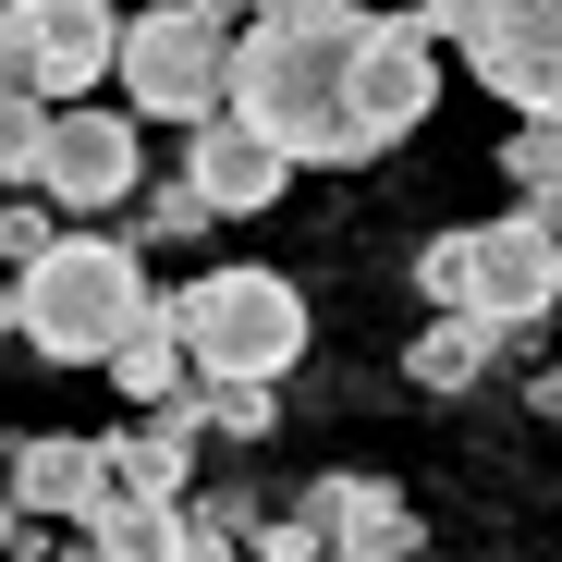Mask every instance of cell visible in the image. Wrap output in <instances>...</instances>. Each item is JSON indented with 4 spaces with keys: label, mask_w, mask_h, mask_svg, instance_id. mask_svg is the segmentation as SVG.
Here are the masks:
<instances>
[{
    "label": "cell",
    "mask_w": 562,
    "mask_h": 562,
    "mask_svg": "<svg viewBox=\"0 0 562 562\" xmlns=\"http://www.w3.org/2000/svg\"><path fill=\"white\" fill-rule=\"evenodd\" d=\"M233 111L269 123L306 171H355L404 147L440 111V37L428 13H367V0H269L233 37Z\"/></svg>",
    "instance_id": "cell-1"
},
{
    "label": "cell",
    "mask_w": 562,
    "mask_h": 562,
    "mask_svg": "<svg viewBox=\"0 0 562 562\" xmlns=\"http://www.w3.org/2000/svg\"><path fill=\"white\" fill-rule=\"evenodd\" d=\"M135 318H159L135 233H61L37 269H13V330H25L49 367H111Z\"/></svg>",
    "instance_id": "cell-2"
},
{
    "label": "cell",
    "mask_w": 562,
    "mask_h": 562,
    "mask_svg": "<svg viewBox=\"0 0 562 562\" xmlns=\"http://www.w3.org/2000/svg\"><path fill=\"white\" fill-rule=\"evenodd\" d=\"M171 318H183L196 380H281L306 355V294L281 269H209V281L171 294Z\"/></svg>",
    "instance_id": "cell-3"
},
{
    "label": "cell",
    "mask_w": 562,
    "mask_h": 562,
    "mask_svg": "<svg viewBox=\"0 0 562 562\" xmlns=\"http://www.w3.org/2000/svg\"><path fill=\"white\" fill-rule=\"evenodd\" d=\"M416 13L440 49H464V74L502 111L562 123V0H416Z\"/></svg>",
    "instance_id": "cell-4"
},
{
    "label": "cell",
    "mask_w": 562,
    "mask_h": 562,
    "mask_svg": "<svg viewBox=\"0 0 562 562\" xmlns=\"http://www.w3.org/2000/svg\"><path fill=\"white\" fill-rule=\"evenodd\" d=\"M233 37L221 13H196V0H159V13L123 25V111L135 123H209L233 111Z\"/></svg>",
    "instance_id": "cell-5"
},
{
    "label": "cell",
    "mask_w": 562,
    "mask_h": 562,
    "mask_svg": "<svg viewBox=\"0 0 562 562\" xmlns=\"http://www.w3.org/2000/svg\"><path fill=\"white\" fill-rule=\"evenodd\" d=\"M135 183H147V135H135V111H86V99H61L49 159H37V196H49V209H123Z\"/></svg>",
    "instance_id": "cell-6"
},
{
    "label": "cell",
    "mask_w": 562,
    "mask_h": 562,
    "mask_svg": "<svg viewBox=\"0 0 562 562\" xmlns=\"http://www.w3.org/2000/svg\"><path fill=\"white\" fill-rule=\"evenodd\" d=\"M306 159L281 147L269 123H245V111H209V123H183V183L209 196V221H257V209H281V183H294Z\"/></svg>",
    "instance_id": "cell-7"
},
{
    "label": "cell",
    "mask_w": 562,
    "mask_h": 562,
    "mask_svg": "<svg viewBox=\"0 0 562 562\" xmlns=\"http://www.w3.org/2000/svg\"><path fill=\"white\" fill-rule=\"evenodd\" d=\"M550 306H562V221H550V209H502V221H477V318L538 330Z\"/></svg>",
    "instance_id": "cell-8"
},
{
    "label": "cell",
    "mask_w": 562,
    "mask_h": 562,
    "mask_svg": "<svg viewBox=\"0 0 562 562\" xmlns=\"http://www.w3.org/2000/svg\"><path fill=\"white\" fill-rule=\"evenodd\" d=\"M294 514H318V526H330V562H416V538H428V526H416V502H404L392 477H318Z\"/></svg>",
    "instance_id": "cell-9"
},
{
    "label": "cell",
    "mask_w": 562,
    "mask_h": 562,
    "mask_svg": "<svg viewBox=\"0 0 562 562\" xmlns=\"http://www.w3.org/2000/svg\"><path fill=\"white\" fill-rule=\"evenodd\" d=\"M111 440H74V428H37L25 452H13V502L25 514H61V526H99L111 514Z\"/></svg>",
    "instance_id": "cell-10"
},
{
    "label": "cell",
    "mask_w": 562,
    "mask_h": 562,
    "mask_svg": "<svg viewBox=\"0 0 562 562\" xmlns=\"http://www.w3.org/2000/svg\"><path fill=\"white\" fill-rule=\"evenodd\" d=\"M123 25L135 13H111V0H37V37H49L37 86L49 99H99V74H123Z\"/></svg>",
    "instance_id": "cell-11"
},
{
    "label": "cell",
    "mask_w": 562,
    "mask_h": 562,
    "mask_svg": "<svg viewBox=\"0 0 562 562\" xmlns=\"http://www.w3.org/2000/svg\"><path fill=\"white\" fill-rule=\"evenodd\" d=\"M86 538H99V562H209L196 514H183V502H135V490H111V514Z\"/></svg>",
    "instance_id": "cell-12"
},
{
    "label": "cell",
    "mask_w": 562,
    "mask_h": 562,
    "mask_svg": "<svg viewBox=\"0 0 562 562\" xmlns=\"http://www.w3.org/2000/svg\"><path fill=\"white\" fill-rule=\"evenodd\" d=\"M490 342H502V318L440 306V318L404 342V380H416V392H477V380H490Z\"/></svg>",
    "instance_id": "cell-13"
},
{
    "label": "cell",
    "mask_w": 562,
    "mask_h": 562,
    "mask_svg": "<svg viewBox=\"0 0 562 562\" xmlns=\"http://www.w3.org/2000/svg\"><path fill=\"white\" fill-rule=\"evenodd\" d=\"M111 380H123L135 404H183V392H196V355H183V318H171V294H159V318H135V330H123Z\"/></svg>",
    "instance_id": "cell-14"
},
{
    "label": "cell",
    "mask_w": 562,
    "mask_h": 562,
    "mask_svg": "<svg viewBox=\"0 0 562 562\" xmlns=\"http://www.w3.org/2000/svg\"><path fill=\"white\" fill-rule=\"evenodd\" d=\"M49 123H61V99H37V86H0V183H37Z\"/></svg>",
    "instance_id": "cell-15"
},
{
    "label": "cell",
    "mask_w": 562,
    "mask_h": 562,
    "mask_svg": "<svg viewBox=\"0 0 562 562\" xmlns=\"http://www.w3.org/2000/svg\"><path fill=\"white\" fill-rule=\"evenodd\" d=\"M502 183L526 209H562V123H514V147H502Z\"/></svg>",
    "instance_id": "cell-16"
},
{
    "label": "cell",
    "mask_w": 562,
    "mask_h": 562,
    "mask_svg": "<svg viewBox=\"0 0 562 562\" xmlns=\"http://www.w3.org/2000/svg\"><path fill=\"white\" fill-rule=\"evenodd\" d=\"M416 294H428V306H477V233H440V245L416 257Z\"/></svg>",
    "instance_id": "cell-17"
},
{
    "label": "cell",
    "mask_w": 562,
    "mask_h": 562,
    "mask_svg": "<svg viewBox=\"0 0 562 562\" xmlns=\"http://www.w3.org/2000/svg\"><path fill=\"white\" fill-rule=\"evenodd\" d=\"M37 61H49V37H37V0H0V86H37ZM49 99V86H37Z\"/></svg>",
    "instance_id": "cell-18"
},
{
    "label": "cell",
    "mask_w": 562,
    "mask_h": 562,
    "mask_svg": "<svg viewBox=\"0 0 562 562\" xmlns=\"http://www.w3.org/2000/svg\"><path fill=\"white\" fill-rule=\"evenodd\" d=\"M269 416H281L269 380H209V428H221V440H269Z\"/></svg>",
    "instance_id": "cell-19"
},
{
    "label": "cell",
    "mask_w": 562,
    "mask_h": 562,
    "mask_svg": "<svg viewBox=\"0 0 562 562\" xmlns=\"http://www.w3.org/2000/svg\"><path fill=\"white\" fill-rule=\"evenodd\" d=\"M245 562H330V526H318V514H281V526L245 538Z\"/></svg>",
    "instance_id": "cell-20"
},
{
    "label": "cell",
    "mask_w": 562,
    "mask_h": 562,
    "mask_svg": "<svg viewBox=\"0 0 562 562\" xmlns=\"http://www.w3.org/2000/svg\"><path fill=\"white\" fill-rule=\"evenodd\" d=\"M196 221H209V196H196V183L171 171L159 196H147V221H135V233H147V245H183V233H196Z\"/></svg>",
    "instance_id": "cell-21"
},
{
    "label": "cell",
    "mask_w": 562,
    "mask_h": 562,
    "mask_svg": "<svg viewBox=\"0 0 562 562\" xmlns=\"http://www.w3.org/2000/svg\"><path fill=\"white\" fill-rule=\"evenodd\" d=\"M49 245H61V221H49V209H0V269H37Z\"/></svg>",
    "instance_id": "cell-22"
},
{
    "label": "cell",
    "mask_w": 562,
    "mask_h": 562,
    "mask_svg": "<svg viewBox=\"0 0 562 562\" xmlns=\"http://www.w3.org/2000/svg\"><path fill=\"white\" fill-rule=\"evenodd\" d=\"M196 13H221V25H257V13H269V0H196Z\"/></svg>",
    "instance_id": "cell-23"
},
{
    "label": "cell",
    "mask_w": 562,
    "mask_h": 562,
    "mask_svg": "<svg viewBox=\"0 0 562 562\" xmlns=\"http://www.w3.org/2000/svg\"><path fill=\"white\" fill-rule=\"evenodd\" d=\"M13 514H25V502H13V490H0V550H13Z\"/></svg>",
    "instance_id": "cell-24"
},
{
    "label": "cell",
    "mask_w": 562,
    "mask_h": 562,
    "mask_svg": "<svg viewBox=\"0 0 562 562\" xmlns=\"http://www.w3.org/2000/svg\"><path fill=\"white\" fill-rule=\"evenodd\" d=\"M538 416H562V380H538Z\"/></svg>",
    "instance_id": "cell-25"
},
{
    "label": "cell",
    "mask_w": 562,
    "mask_h": 562,
    "mask_svg": "<svg viewBox=\"0 0 562 562\" xmlns=\"http://www.w3.org/2000/svg\"><path fill=\"white\" fill-rule=\"evenodd\" d=\"M0 318H13V294H0Z\"/></svg>",
    "instance_id": "cell-26"
},
{
    "label": "cell",
    "mask_w": 562,
    "mask_h": 562,
    "mask_svg": "<svg viewBox=\"0 0 562 562\" xmlns=\"http://www.w3.org/2000/svg\"><path fill=\"white\" fill-rule=\"evenodd\" d=\"M550 221H562V209H550Z\"/></svg>",
    "instance_id": "cell-27"
}]
</instances>
